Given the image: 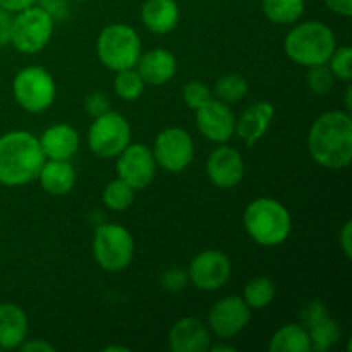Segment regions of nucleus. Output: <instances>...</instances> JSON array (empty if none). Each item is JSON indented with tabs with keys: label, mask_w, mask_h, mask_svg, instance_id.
Instances as JSON below:
<instances>
[{
	"label": "nucleus",
	"mask_w": 352,
	"mask_h": 352,
	"mask_svg": "<svg viewBox=\"0 0 352 352\" xmlns=\"http://www.w3.org/2000/svg\"><path fill=\"white\" fill-rule=\"evenodd\" d=\"M313 160L325 168H346L352 162V119L349 112L332 110L313 122L308 134Z\"/></svg>",
	"instance_id": "nucleus-1"
},
{
	"label": "nucleus",
	"mask_w": 352,
	"mask_h": 352,
	"mask_svg": "<svg viewBox=\"0 0 352 352\" xmlns=\"http://www.w3.org/2000/svg\"><path fill=\"white\" fill-rule=\"evenodd\" d=\"M45 160L40 140L30 131H10L0 136V184H30L38 179Z\"/></svg>",
	"instance_id": "nucleus-2"
},
{
	"label": "nucleus",
	"mask_w": 352,
	"mask_h": 352,
	"mask_svg": "<svg viewBox=\"0 0 352 352\" xmlns=\"http://www.w3.org/2000/svg\"><path fill=\"white\" fill-rule=\"evenodd\" d=\"M248 236L265 248L280 246L292 230L289 210L274 198H256L248 205L243 217Z\"/></svg>",
	"instance_id": "nucleus-3"
},
{
	"label": "nucleus",
	"mask_w": 352,
	"mask_h": 352,
	"mask_svg": "<svg viewBox=\"0 0 352 352\" xmlns=\"http://www.w3.org/2000/svg\"><path fill=\"white\" fill-rule=\"evenodd\" d=\"M337 47L336 34L320 21H306L289 31L284 41L287 57L302 67L327 64Z\"/></svg>",
	"instance_id": "nucleus-4"
},
{
	"label": "nucleus",
	"mask_w": 352,
	"mask_h": 352,
	"mask_svg": "<svg viewBox=\"0 0 352 352\" xmlns=\"http://www.w3.org/2000/svg\"><path fill=\"white\" fill-rule=\"evenodd\" d=\"M96 55L110 71H124L136 67L141 57V38L136 30L127 24H109L96 40Z\"/></svg>",
	"instance_id": "nucleus-5"
},
{
	"label": "nucleus",
	"mask_w": 352,
	"mask_h": 352,
	"mask_svg": "<svg viewBox=\"0 0 352 352\" xmlns=\"http://www.w3.org/2000/svg\"><path fill=\"white\" fill-rule=\"evenodd\" d=\"M93 254L105 272L126 270L134 256L133 234L119 223H103L95 230Z\"/></svg>",
	"instance_id": "nucleus-6"
},
{
	"label": "nucleus",
	"mask_w": 352,
	"mask_h": 352,
	"mask_svg": "<svg viewBox=\"0 0 352 352\" xmlns=\"http://www.w3.org/2000/svg\"><path fill=\"white\" fill-rule=\"evenodd\" d=\"M12 93L21 109L30 113H40L52 107L57 95V86L47 69L30 65L16 74Z\"/></svg>",
	"instance_id": "nucleus-7"
},
{
	"label": "nucleus",
	"mask_w": 352,
	"mask_h": 352,
	"mask_svg": "<svg viewBox=\"0 0 352 352\" xmlns=\"http://www.w3.org/2000/svg\"><path fill=\"white\" fill-rule=\"evenodd\" d=\"M54 23L55 21L36 3L26 7L14 16L10 43L21 54H38L50 41Z\"/></svg>",
	"instance_id": "nucleus-8"
},
{
	"label": "nucleus",
	"mask_w": 352,
	"mask_h": 352,
	"mask_svg": "<svg viewBox=\"0 0 352 352\" xmlns=\"http://www.w3.org/2000/svg\"><path fill=\"white\" fill-rule=\"evenodd\" d=\"M131 143V126L126 117L109 110L95 117L88 131V146L102 158H116Z\"/></svg>",
	"instance_id": "nucleus-9"
},
{
	"label": "nucleus",
	"mask_w": 352,
	"mask_h": 352,
	"mask_svg": "<svg viewBox=\"0 0 352 352\" xmlns=\"http://www.w3.org/2000/svg\"><path fill=\"white\" fill-rule=\"evenodd\" d=\"M151 153L164 170L177 174L195 160V143L191 134L182 127H167L155 138Z\"/></svg>",
	"instance_id": "nucleus-10"
},
{
	"label": "nucleus",
	"mask_w": 352,
	"mask_h": 352,
	"mask_svg": "<svg viewBox=\"0 0 352 352\" xmlns=\"http://www.w3.org/2000/svg\"><path fill=\"white\" fill-rule=\"evenodd\" d=\"M232 275V263L222 251L206 250L192 258L188 268V278L196 289L219 291L229 282Z\"/></svg>",
	"instance_id": "nucleus-11"
},
{
	"label": "nucleus",
	"mask_w": 352,
	"mask_h": 352,
	"mask_svg": "<svg viewBox=\"0 0 352 352\" xmlns=\"http://www.w3.org/2000/svg\"><path fill=\"white\" fill-rule=\"evenodd\" d=\"M117 175L134 191H141L153 182L157 162L148 146L141 143H129L124 151L117 155Z\"/></svg>",
	"instance_id": "nucleus-12"
},
{
	"label": "nucleus",
	"mask_w": 352,
	"mask_h": 352,
	"mask_svg": "<svg viewBox=\"0 0 352 352\" xmlns=\"http://www.w3.org/2000/svg\"><path fill=\"white\" fill-rule=\"evenodd\" d=\"M251 320V308L239 296H229L212 306L208 329L220 339H232L243 332Z\"/></svg>",
	"instance_id": "nucleus-13"
},
{
	"label": "nucleus",
	"mask_w": 352,
	"mask_h": 352,
	"mask_svg": "<svg viewBox=\"0 0 352 352\" xmlns=\"http://www.w3.org/2000/svg\"><path fill=\"white\" fill-rule=\"evenodd\" d=\"M196 112V126L199 133L206 140L213 143H227L234 136L236 131V116L229 105L220 100L212 98L205 105L195 110Z\"/></svg>",
	"instance_id": "nucleus-14"
},
{
	"label": "nucleus",
	"mask_w": 352,
	"mask_h": 352,
	"mask_svg": "<svg viewBox=\"0 0 352 352\" xmlns=\"http://www.w3.org/2000/svg\"><path fill=\"white\" fill-rule=\"evenodd\" d=\"M206 175L215 188H236L244 177L243 157L236 148L222 143V146L215 148L206 160Z\"/></svg>",
	"instance_id": "nucleus-15"
},
{
	"label": "nucleus",
	"mask_w": 352,
	"mask_h": 352,
	"mask_svg": "<svg viewBox=\"0 0 352 352\" xmlns=\"http://www.w3.org/2000/svg\"><path fill=\"white\" fill-rule=\"evenodd\" d=\"M210 346L208 327L198 318H181L168 332V347L174 352H206Z\"/></svg>",
	"instance_id": "nucleus-16"
},
{
	"label": "nucleus",
	"mask_w": 352,
	"mask_h": 352,
	"mask_svg": "<svg viewBox=\"0 0 352 352\" xmlns=\"http://www.w3.org/2000/svg\"><path fill=\"white\" fill-rule=\"evenodd\" d=\"M275 116V107L270 102H256L236 117V134L246 146H253L267 134Z\"/></svg>",
	"instance_id": "nucleus-17"
},
{
	"label": "nucleus",
	"mask_w": 352,
	"mask_h": 352,
	"mask_svg": "<svg viewBox=\"0 0 352 352\" xmlns=\"http://www.w3.org/2000/svg\"><path fill=\"white\" fill-rule=\"evenodd\" d=\"M38 140L47 160H71L79 150V134L69 124H54Z\"/></svg>",
	"instance_id": "nucleus-18"
},
{
	"label": "nucleus",
	"mask_w": 352,
	"mask_h": 352,
	"mask_svg": "<svg viewBox=\"0 0 352 352\" xmlns=\"http://www.w3.org/2000/svg\"><path fill=\"white\" fill-rule=\"evenodd\" d=\"M136 71L143 78L144 85L160 86L170 81L177 71V58L167 48H153L141 54Z\"/></svg>",
	"instance_id": "nucleus-19"
},
{
	"label": "nucleus",
	"mask_w": 352,
	"mask_h": 352,
	"mask_svg": "<svg viewBox=\"0 0 352 352\" xmlns=\"http://www.w3.org/2000/svg\"><path fill=\"white\" fill-rule=\"evenodd\" d=\"M181 10L175 0H144L141 6V21L155 34H165L175 30Z\"/></svg>",
	"instance_id": "nucleus-20"
},
{
	"label": "nucleus",
	"mask_w": 352,
	"mask_h": 352,
	"mask_svg": "<svg viewBox=\"0 0 352 352\" xmlns=\"http://www.w3.org/2000/svg\"><path fill=\"white\" fill-rule=\"evenodd\" d=\"M28 337V316L12 302L0 305V349H17Z\"/></svg>",
	"instance_id": "nucleus-21"
},
{
	"label": "nucleus",
	"mask_w": 352,
	"mask_h": 352,
	"mask_svg": "<svg viewBox=\"0 0 352 352\" xmlns=\"http://www.w3.org/2000/svg\"><path fill=\"white\" fill-rule=\"evenodd\" d=\"M41 188L52 196H64L76 184V170L69 160H45L38 174Z\"/></svg>",
	"instance_id": "nucleus-22"
},
{
	"label": "nucleus",
	"mask_w": 352,
	"mask_h": 352,
	"mask_svg": "<svg viewBox=\"0 0 352 352\" xmlns=\"http://www.w3.org/2000/svg\"><path fill=\"white\" fill-rule=\"evenodd\" d=\"M268 347L272 352H309L311 342H309L308 329L298 323L280 327L274 333Z\"/></svg>",
	"instance_id": "nucleus-23"
},
{
	"label": "nucleus",
	"mask_w": 352,
	"mask_h": 352,
	"mask_svg": "<svg viewBox=\"0 0 352 352\" xmlns=\"http://www.w3.org/2000/svg\"><path fill=\"white\" fill-rule=\"evenodd\" d=\"M267 19L275 24H292L305 12V0H261Z\"/></svg>",
	"instance_id": "nucleus-24"
},
{
	"label": "nucleus",
	"mask_w": 352,
	"mask_h": 352,
	"mask_svg": "<svg viewBox=\"0 0 352 352\" xmlns=\"http://www.w3.org/2000/svg\"><path fill=\"white\" fill-rule=\"evenodd\" d=\"M309 332V342H311V351L316 352H327L332 349L340 339V325L330 316H325L322 322L313 325L308 329Z\"/></svg>",
	"instance_id": "nucleus-25"
},
{
	"label": "nucleus",
	"mask_w": 352,
	"mask_h": 352,
	"mask_svg": "<svg viewBox=\"0 0 352 352\" xmlns=\"http://www.w3.org/2000/svg\"><path fill=\"white\" fill-rule=\"evenodd\" d=\"M244 302L251 309L267 308L275 299V285L268 277H256L244 287Z\"/></svg>",
	"instance_id": "nucleus-26"
},
{
	"label": "nucleus",
	"mask_w": 352,
	"mask_h": 352,
	"mask_svg": "<svg viewBox=\"0 0 352 352\" xmlns=\"http://www.w3.org/2000/svg\"><path fill=\"white\" fill-rule=\"evenodd\" d=\"M212 93H215L217 100L220 102L234 105L248 95V81L241 74H226L215 82Z\"/></svg>",
	"instance_id": "nucleus-27"
},
{
	"label": "nucleus",
	"mask_w": 352,
	"mask_h": 352,
	"mask_svg": "<svg viewBox=\"0 0 352 352\" xmlns=\"http://www.w3.org/2000/svg\"><path fill=\"white\" fill-rule=\"evenodd\" d=\"M134 192L136 191L129 184H126L122 179L117 177L116 181L109 182L107 188L103 189L102 199L107 208H110L112 212H124V210L133 205Z\"/></svg>",
	"instance_id": "nucleus-28"
},
{
	"label": "nucleus",
	"mask_w": 352,
	"mask_h": 352,
	"mask_svg": "<svg viewBox=\"0 0 352 352\" xmlns=\"http://www.w3.org/2000/svg\"><path fill=\"white\" fill-rule=\"evenodd\" d=\"M144 86L146 85H144L143 78L134 67L119 71L113 79V89H116L117 96L126 102H134L140 98L144 91Z\"/></svg>",
	"instance_id": "nucleus-29"
},
{
	"label": "nucleus",
	"mask_w": 352,
	"mask_h": 352,
	"mask_svg": "<svg viewBox=\"0 0 352 352\" xmlns=\"http://www.w3.org/2000/svg\"><path fill=\"white\" fill-rule=\"evenodd\" d=\"M329 69L332 71L333 78L339 81L351 82L352 79V48L349 45H342V47L333 50V54L329 58Z\"/></svg>",
	"instance_id": "nucleus-30"
},
{
	"label": "nucleus",
	"mask_w": 352,
	"mask_h": 352,
	"mask_svg": "<svg viewBox=\"0 0 352 352\" xmlns=\"http://www.w3.org/2000/svg\"><path fill=\"white\" fill-rule=\"evenodd\" d=\"M308 88L311 89L315 95H327L330 93L333 86V74L329 69V65H313V67H308Z\"/></svg>",
	"instance_id": "nucleus-31"
},
{
	"label": "nucleus",
	"mask_w": 352,
	"mask_h": 352,
	"mask_svg": "<svg viewBox=\"0 0 352 352\" xmlns=\"http://www.w3.org/2000/svg\"><path fill=\"white\" fill-rule=\"evenodd\" d=\"M182 98H184L186 105L189 109L196 110L199 107L205 105L206 102L213 98V93L205 82H199V81H191L184 86V91H182Z\"/></svg>",
	"instance_id": "nucleus-32"
},
{
	"label": "nucleus",
	"mask_w": 352,
	"mask_h": 352,
	"mask_svg": "<svg viewBox=\"0 0 352 352\" xmlns=\"http://www.w3.org/2000/svg\"><path fill=\"white\" fill-rule=\"evenodd\" d=\"M188 280V272L181 270V268H168L160 277L162 287L168 292H179L186 287Z\"/></svg>",
	"instance_id": "nucleus-33"
},
{
	"label": "nucleus",
	"mask_w": 352,
	"mask_h": 352,
	"mask_svg": "<svg viewBox=\"0 0 352 352\" xmlns=\"http://www.w3.org/2000/svg\"><path fill=\"white\" fill-rule=\"evenodd\" d=\"M325 316H329V309H327V306L323 305L322 301L308 302V305H306L301 311L302 327H306V329H311L313 325H316L318 322H322Z\"/></svg>",
	"instance_id": "nucleus-34"
},
{
	"label": "nucleus",
	"mask_w": 352,
	"mask_h": 352,
	"mask_svg": "<svg viewBox=\"0 0 352 352\" xmlns=\"http://www.w3.org/2000/svg\"><path fill=\"white\" fill-rule=\"evenodd\" d=\"M85 110H86V113H88L89 117H93V119H95V117L103 116L105 112L112 110V109H110L109 96L103 95V93H98V91L91 93V95L86 96Z\"/></svg>",
	"instance_id": "nucleus-35"
},
{
	"label": "nucleus",
	"mask_w": 352,
	"mask_h": 352,
	"mask_svg": "<svg viewBox=\"0 0 352 352\" xmlns=\"http://www.w3.org/2000/svg\"><path fill=\"white\" fill-rule=\"evenodd\" d=\"M38 6L52 17V19H67L69 17V3L67 0H38Z\"/></svg>",
	"instance_id": "nucleus-36"
},
{
	"label": "nucleus",
	"mask_w": 352,
	"mask_h": 352,
	"mask_svg": "<svg viewBox=\"0 0 352 352\" xmlns=\"http://www.w3.org/2000/svg\"><path fill=\"white\" fill-rule=\"evenodd\" d=\"M12 12L0 9V47L10 43V33H12Z\"/></svg>",
	"instance_id": "nucleus-37"
},
{
	"label": "nucleus",
	"mask_w": 352,
	"mask_h": 352,
	"mask_svg": "<svg viewBox=\"0 0 352 352\" xmlns=\"http://www.w3.org/2000/svg\"><path fill=\"white\" fill-rule=\"evenodd\" d=\"M21 351L24 352H55V346H52L50 342L43 339H38V340H24L21 344Z\"/></svg>",
	"instance_id": "nucleus-38"
},
{
	"label": "nucleus",
	"mask_w": 352,
	"mask_h": 352,
	"mask_svg": "<svg viewBox=\"0 0 352 352\" xmlns=\"http://www.w3.org/2000/svg\"><path fill=\"white\" fill-rule=\"evenodd\" d=\"M323 2L332 12L339 14V16L349 17L352 14V0H323Z\"/></svg>",
	"instance_id": "nucleus-39"
},
{
	"label": "nucleus",
	"mask_w": 352,
	"mask_h": 352,
	"mask_svg": "<svg viewBox=\"0 0 352 352\" xmlns=\"http://www.w3.org/2000/svg\"><path fill=\"white\" fill-rule=\"evenodd\" d=\"M339 241H340V246H342V251L344 254H346V258H352V222L344 223L342 227V232H340L339 236Z\"/></svg>",
	"instance_id": "nucleus-40"
},
{
	"label": "nucleus",
	"mask_w": 352,
	"mask_h": 352,
	"mask_svg": "<svg viewBox=\"0 0 352 352\" xmlns=\"http://www.w3.org/2000/svg\"><path fill=\"white\" fill-rule=\"evenodd\" d=\"M38 0H0V9H6L9 12L16 14L19 10L26 9V7L34 6Z\"/></svg>",
	"instance_id": "nucleus-41"
},
{
	"label": "nucleus",
	"mask_w": 352,
	"mask_h": 352,
	"mask_svg": "<svg viewBox=\"0 0 352 352\" xmlns=\"http://www.w3.org/2000/svg\"><path fill=\"white\" fill-rule=\"evenodd\" d=\"M212 352H236V347L229 346V344H223V346H210Z\"/></svg>",
	"instance_id": "nucleus-42"
},
{
	"label": "nucleus",
	"mask_w": 352,
	"mask_h": 352,
	"mask_svg": "<svg viewBox=\"0 0 352 352\" xmlns=\"http://www.w3.org/2000/svg\"><path fill=\"white\" fill-rule=\"evenodd\" d=\"M351 95H352V86H351V82H347V89H346V109H347V112H351V109H352Z\"/></svg>",
	"instance_id": "nucleus-43"
},
{
	"label": "nucleus",
	"mask_w": 352,
	"mask_h": 352,
	"mask_svg": "<svg viewBox=\"0 0 352 352\" xmlns=\"http://www.w3.org/2000/svg\"><path fill=\"white\" fill-rule=\"evenodd\" d=\"M105 351L107 352H110V351H129V347H122V346H109V347H105Z\"/></svg>",
	"instance_id": "nucleus-44"
}]
</instances>
